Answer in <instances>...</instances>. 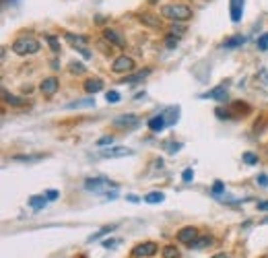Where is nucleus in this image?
<instances>
[{"mask_svg": "<svg viewBox=\"0 0 268 258\" xmlns=\"http://www.w3.org/2000/svg\"><path fill=\"white\" fill-rule=\"evenodd\" d=\"M221 192H225V184L221 180H217L215 184H212V194H221Z\"/></svg>", "mask_w": 268, "mask_h": 258, "instance_id": "obj_34", "label": "nucleus"}, {"mask_svg": "<svg viewBox=\"0 0 268 258\" xmlns=\"http://www.w3.org/2000/svg\"><path fill=\"white\" fill-rule=\"evenodd\" d=\"M136 19L141 21L143 25L151 27V29H161V27H163L161 17H159V15H153V13H138V15H136Z\"/></svg>", "mask_w": 268, "mask_h": 258, "instance_id": "obj_9", "label": "nucleus"}, {"mask_svg": "<svg viewBox=\"0 0 268 258\" xmlns=\"http://www.w3.org/2000/svg\"><path fill=\"white\" fill-rule=\"evenodd\" d=\"M178 40L180 38H175V35L167 33V38H165V48H167V50H175V48H178Z\"/></svg>", "mask_w": 268, "mask_h": 258, "instance_id": "obj_33", "label": "nucleus"}, {"mask_svg": "<svg viewBox=\"0 0 268 258\" xmlns=\"http://www.w3.org/2000/svg\"><path fill=\"white\" fill-rule=\"evenodd\" d=\"M244 0H229V15H231V21L239 23L244 17Z\"/></svg>", "mask_w": 268, "mask_h": 258, "instance_id": "obj_13", "label": "nucleus"}, {"mask_svg": "<svg viewBox=\"0 0 268 258\" xmlns=\"http://www.w3.org/2000/svg\"><path fill=\"white\" fill-rule=\"evenodd\" d=\"M210 258H229L225 252H219V254H215V256H210Z\"/></svg>", "mask_w": 268, "mask_h": 258, "instance_id": "obj_45", "label": "nucleus"}, {"mask_svg": "<svg viewBox=\"0 0 268 258\" xmlns=\"http://www.w3.org/2000/svg\"><path fill=\"white\" fill-rule=\"evenodd\" d=\"M159 252V246L155 242H143L132 248V258H151Z\"/></svg>", "mask_w": 268, "mask_h": 258, "instance_id": "obj_6", "label": "nucleus"}, {"mask_svg": "<svg viewBox=\"0 0 268 258\" xmlns=\"http://www.w3.org/2000/svg\"><path fill=\"white\" fill-rule=\"evenodd\" d=\"M64 40H66L68 43H72V45H77V48H85V45L89 43L87 35H75L70 31H64Z\"/></svg>", "mask_w": 268, "mask_h": 258, "instance_id": "obj_17", "label": "nucleus"}, {"mask_svg": "<svg viewBox=\"0 0 268 258\" xmlns=\"http://www.w3.org/2000/svg\"><path fill=\"white\" fill-rule=\"evenodd\" d=\"M109 188H118V184L107 178H87L85 180V190L93 192V194H103Z\"/></svg>", "mask_w": 268, "mask_h": 258, "instance_id": "obj_3", "label": "nucleus"}, {"mask_svg": "<svg viewBox=\"0 0 268 258\" xmlns=\"http://www.w3.org/2000/svg\"><path fill=\"white\" fill-rule=\"evenodd\" d=\"M242 161L246 163V165H258V155H254V153H249V151H246L244 155H242Z\"/></svg>", "mask_w": 268, "mask_h": 258, "instance_id": "obj_28", "label": "nucleus"}, {"mask_svg": "<svg viewBox=\"0 0 268 258\" xmlns=\"http://www.w3.org/2000/svg\"><path fill=\"white\" fill-rule=\"evenodd\" d=\"M155 2H159V0H149V4H155Z\"/></svg>", "mask_w": 268, "mask_h": 258, "instance_id": "obj_47", "label": "nucleus"}, {"mask_svg": "<svg viewBox=\"0 0 268 258\" xmlns=\"http://www.w3.org/2000/svg\"><path fill=\"white\" fill-rule=\"evenodd\" d=\"M151 75V68H144V70H138V72H134V75H128V77H124V85H136V83H143L146 77Z\"/></svg>", "mask_w": 268, "mask_h": 258, "instance_id": "obj_16", "label": "nucleus"}, {"mask_svg": "<svg viewBox=\"0 0 268 258\" xmlns=\"http://www.w3.org/2000/svg\"><path fill=\"white\" fill-rule=\"evenodd\" d=\"M11 159L19 161V163H38V161L45 159V155H41V153H38V155H13Z\"/></svg>", "mask_w": 268, "mask_h": 258, "instance_id": "obj_22", "label": "nucleus"}, {"mask_svg": "<svg viewBox=\"0 0 268 258\" xmlns=\"http://www.w3.org/2000/svg\"><path fill=\"white\" fill-rule=\"evenodd\" d=\"M105 196H107V200H116L118 192H116V190H114V192H109V190H107V192H105Z\"/></svg>", "mask_w": 268, "mask_h": 258, "instance_id": "obj_43", "label": "nucleus"}, {"mask_svg": "<svg viewBox=\"0 0 268 258\" xmlns=\"http://www.w3.org/2000/svg\"><path fill=\"white\" fill-rule=\"evenodd\" d=\"M134 68H136L134 58L126 56V54H122V56L114 58V62H112V70L116 72V75H126V72H132Z\"/></svg>", "mask_w": 268, "mask_h": 258, "instance_id": "obj_4", "label": "nucleus"}, {"mask_svg": "<svg viewBox=\"0 0 268 258\" xmlns=\"http://www.w3.org/2000/svg\"><path fill=\"white\" fill-rule=\"evenodd\" d=\"M120 99H122V95H120L118 91H114V89L105 93V101H107V104H120Z\"/></svg>", "mask_w": 268, "mask_h": 258, "instance_id": "obj_31", "label": "nucleus"}, {"mask_svg": "<svg viewBox=\"0 0 268 258\" xmlns=\"http://www.w3.org/2000/svg\"><path fill=\"white\" fill-rule=\"evenodd\" d=\"M58 196H60L58 190H48V192H45V198H48V200H58Z\"/></svg>", "mask_w": 268, "mask_h": 258, "instance_id": "obj_40", "label": "nucleus"}, {"mask_svg": "<svg viewBox=\"0 0 268 258\" xmlns=\"http://www.w3.org/2000/svg\"><path fill=\"white\" fill-rule=\"evenodd\" d=\"M68 66H70L68 70L72 72V75H85V72H87V66H85V64H82V62H77V60H72Z\"/></svg>", "mask_w": 268, "mask_h": 258, "instance_id": "obj_25", "label": "nucleus"}, {"mask_svg": "<svg viewBox=\"0 0 268 258\" xmlns=\"http://www.w3.org/2000/svg\"><path fill=\"white\" fill-rule=\"evenodd\" d=\"M82 89L87 91L89 95H95V93H99L101 89H103V81H101L99 77H93V79H87L85 83H82Z\"/></svg>", "mask_w": 268, "mask_h": 258, "instance_id": "obj_14", "label": "nucleus"}, {"mask_svg": "<svg viewBox=\"0 0 268 258\" xmlns=\"http://www.w3.org/2000/svg\"><path fill=\"white\" fill-rule=\"evenodd\" d=\"M210 244H212V237L210 236H198L190 244V248H192V250H205V248H208Z\"/></svg>", "mask_w": 268, "mask_h": 258, "instance_id": "obj_21", "label": "nucleus"}, {"mask_svg": "<svg viewBox=\"0 0 268 258\" xmlns=\"http://www.w3.org/2000/svg\"><path fill=\"white\" fill-rule=\"evenodd\" d=\"M217 116H219L221 120H225V118L229 120V118H231V112H227V109H221V108H217Z\"/></svg>", "mask_w": 268, "mask_h": 258, "instance_id": "obj_41", "label": "nucleus"}, {"mask_svg": "<svg viewBox=\"0 0 268 258\" xmlns=\"http://www.w3.org/2000/svg\"><path fill=\"white\" fill-rule=\"evenodd\" d=\"M85 108H95V99L87 97V99H77V101L66 104V109H85Z\"/></svg>", "mask_w": 268, "mask_h": 258, "instance_id": "obj_18", "label": "nucleus"}, {"mask_svg": "<svg viewBox=\"0 0 268 258\" xmlns=\"http://www.w3.org/2000/svg\"><path fill=\"white\" fill-rule=\"evenodd\" d=\"M45 202H48V198H45V194H43V196L35 194V196H31V198H29V207H31L33 211H41V209L45 207Z\"/></svg>", "mask_w": 268, "mask_h": 258, "instance_id": "obj_23", "label": "nucleus"}, {"mask_svg": "<svg viewBox=\"0 0 268 258\" xmlns=\"http://www.w3.org/2000/svg\"><path fill=\"white\" fill-rule=\"evenodd\" d=\"M134 151L128 149V147H112V149H101V157L103 159H118V157H128V155H132Z\"/></svg>", "mask_w": 268, "mask_h": 258, "instance_id": "obj_8", "label": "nucleus"}, {"mask_svg": "<svg viewBox=\"0 0 268 258\" xmlns=\"http://www.w3.org/2000/svg\"><path fill=\"white\" fill-rule=\"evenodd\" d=\"M11 50L17 54V56H33L41 50V43L33 38V35H19L13 43H11Z\"/></svg>", "mask_w": 268, "mask_h": 258, "instance_id": "obj_2", "label": "nucleus"}, {"mask_svg": "<svg viewBox=\"0 0 268 258\" xmlns=\"http://www.w3.org/2000/svg\"><path fill=\"white\" fill-rule=\"evenodd\" d=\"M256 209H258V211H268V200H264V202H258Z\"/></svg>", "mask_w": 268, "mask_h": 258, "instance_id": "obj_42", "label": "nucleus"}, {"mask_svg": "<svg viewBox=\"0 0 268 258\" xmlns=\"http://www.w3.org/2000/svg\"><path fill=\"white\" fill-rule=\"evenodd\" d=\"M256 184L258 186H262V188H268V176L266 173H260V176L256 178Z\"/></svg>", "mask_w": 268, "mask_h": 258, "instance_id": "obj_37", "label": "nucleus"}, {"mask_svg": "<svg viewBox=\"0 0 268 258\" xmlns=\"http://www.w3.org/2000/svg\"><path fill=\"white\" fill-rule=\"evenodd\" d=\"M45 42L50 43V48H52V52H54V54H60V42H58V38H56V35H52V33H45Z\"/></svg>", "mask_w": 268, "mask_h": 258, "instance_id": "obj_26", "label": "nucleus"}, {"mask_svg": "<svg viewBox=\"0 0 268 258\" xmlns=\"http://www.w3.org/2000/svg\"><path fill=\"white\" fill-rule=\"evenodd\" d=\"M126 200H128V202H138L141 198H138V196H134V194H128V196H126Z\"/></svg>", "mask_w": 268, "mask_h": 258, "instance_id": "obj_44", "label": "nucleus"}, {"mask_svg": "<svg viewBox=\"0 0 268 258\" xmlns=\"http://www.w3.org/2000/svg\"><path fill=\"white\" fill-rule=\"evenodd\" d=\"M58 89H60V81L56 77H48V79H43L41 81V85H40V91L43 93V97H54L58 93Z\"/></svg>", "mask_w": 268, "mask_h": 258, "instance_id": "obj_7", "label": "nucleus"}, {"mask_svg": "<svg viewBox=\"0 0 268 258\" xmlns=\"http://www.w3.org/2000/svg\"><path fill=\"white\" fill-rule=\"evenodd\" d=\"M2 97H4V104H6V106H11V108H23V106L27 104V99H25V97H19V95L8 93L6 89H2Z\"/></svg>", "mask_w": 268, "mask_h": 258, "instance_id": "obj_15", "label": "nucleus"}, {"mask_svg": "<svg viewBox=\"0 0 268 258\" xmlns=\"http://www.w3.org/2000/svg\"><path fill=\"white\" fill-rule=\"evenodd\" d=\"M165 126H167V120H165V116H163V114H159V116H153V118L149 120V128H151L153 132H161Z\"/></svg>", "mask_w": 268, "mask_h": 258, "instance_id": "obj_19", "label": "nucleus"}, {"mask_svg": "<svg viewBox=\"0 0 268 258\" xmlns=\"http://www.w3.org/2000/svg\"><path fill=\"white\" fill-rule=\"evenodd\" d=\"M262 223H268V217H266V219H264V221H262Z\"/></svg>", "mask_w": 268, "mask_h": 258, "instance_id": "obj_48", "label": "nucleus"}, {"mask_svg": "<svg viewBox=\"0 0 268 258\" xmlns=\"http://www.w3.org/2000/svg\"><path fill=\"white\" fill-rule=\"evenodd\" d=\"M184 33H186V27L180 25V23H175V25L169 27V35H175V38H182Z\"/></svg>", "mask_w": 268, "mask_h": 258, "instance_id": "obj_30", "label": "nucleus"}, {"mask_svg": "<svg viewBox=\"0 0 268 258\" xmlns=\"http://www.w3.org/2000/svg\"><path fill=\"white\" fill-rule=\"evenodd\" d=\"M161 17L171 23H186L194 17V11H192V6L184 4V2H169L161 8Z\"/></svg>", "mask_w": 268, "mask_h": 258, "instance_id": "obj_1", "label": "nucleus"}, {"mask_svg": "<svg viewBox=\"0 0 268 258\" xmlns=\"http://www.w3.org/2000/svg\"><path fill=\"white\" fill-rule=\"evenodd\" d=\"M52 68H56V70L60 68V64H58V60H52Z\"/></svg>", "mask_w": 268, "mask_h": 258, "instance_id": "obj_46", "label": "nucleus"}, {"mask_svg": "<svg viewBox=\"0 0 268 258\" xmlns=\"http://www.w3.org/2000/svg\"><path fill=\"white\" fill-rule=\"evenodd\" d=\"M114 143V136L107 134V136H101V139L97 141V147H105V145H112Z\"/></svg>", "mask_w": 268, "mask_h": 258, "instance_id": "obj_36", "label": "nucleus"}, {"mask_svg": "<svg viewBox=\"0 0 268 258\" xmlns=\"http://www.w3.org/2000/svg\"><path fill=\"white\" fill-rule=\"evenodd\" d=\"M165 200V194L163 192H149V194L144 196V202H149V205H159V202Z\"/></svg>", "mask_w": 268, "mask_h": 258, "instance_id": "obj_24", "label": "nucleus"}, {"mask_svg": "<svg viewBox=\"0 0 268 258\" xmlns=\"http://www.w3.org/2000/svg\"><path fill=\"white\" fill-rule=\"evenodd\" d=\"M244 43H246L244 35H231V38H227L223 42V48L225 50H235V48H239V45H244Z\"/></svg>", "mask_w": 268, "mask_h": 258, "instance_id": "obj_20", "label": "nucleus"}, {"mask_svg": "<svg viewBox=\"0 0 268 258\" xmlns=\"http://www.w3.org/2000/svg\"><path fill=\"white\" fill-rule=\"evenodd\" d=\"M200 99H215V101H227L229 95H227V85H219L215 89L206 91V93H202Z\"/></svg>", "mask_w": 268, "mask_h": 258, "instance_id": "obj_11", "label": "nucleus"}, {"mask_svg": "<svg viewBox=\"0 0 268 258\" xmlns=\"http://www.w3.org/2000/svg\"><path fill=\"white\" fill-rule=\"evenodd\" d=\"M112 124L116 128H122V130H132V128H136L138 124H141V118H138L136 114H120L112 120Z\"/></svg>", "mask_w": 268, "mask_h": 258, "instance_id": "obj_5", "label": "nucleus"}, {"mask_svg": "<svg viewBox=\"0 0 268 258\" xmlns=\"http://www.w3.org/2000/svg\"><path fill=\"white\" fill-rule=\"evenodd\" d=\"M114 229H116V225H109V227H103V229H99V232H97V234H93V236H91V237H89V242H97V239H99V237H103L105 234H109V232H114Z\"/></svg>", "mask_w": 268, "mask_h": 258, "instance_id": "obj_29", "label": "nucleus"}, {"mask_svg": "<svg viewBox=\"0 0 268 258\" xmlns=\"http://www.w3.org/2000/svg\"><path fill=\"white\" fill-rule=\"evenodd\" d=\"M196 237H198V229H196V227H192V225L182 227L180 232H178V242H180V244H186V246H190V244H192Z\"/></svg>", "mask_w": 268, "mask_h": 258, "instance_id": "obj_10", "label": "nucleus"}, {"mask_svg": "<svg viewBox=\"0 0 268 258\" xmlns=\"http://www.w3.org/2000/svg\"><path fill=\"white\" fill-rule=\"evenodd\" d=\"M256 45H258V50L260 52H268V33H262L260 38H258Z\"/></svg>", "mask_w": 268, "mask_h": 258, "instance_id": "obj_32", "label": "nucleus"}, {"mask_svg": "<svg viewBox=\"0 0 268 258\" xmlns=\"http://www.w3.org/2000/svg\"><path fill=\"white\" fill-rule=\"evenodd\" d=\"M182 180H184V182H192V180H194V172H192L190 168H188V170H184Z\"/></svg>", "mask_w": 268, "mask_h": 258, "instance_id": "obj_38", "label": "nucleus"}, {"mask_svg": "<svg viewBox=\"0 0 268 258\" xmlns=\"http://www.w3.org/2000/svg\"><path fill=\"white\" fill-rule=\"evenodd\" d=\"M118 244H120V239L109 237V239H105V242H103V248H107V250H109V248H114V246H118Z\"/></svg>", "mask_w": 268, "mask_h": 258, "instance_id": "obj_39", "label": "nucleus"}, {"mask_svg": "<svg viewBox=\"0 0 268 258\" xmlns=\"http://www.w3.org/2000/svg\"><path fill=\"white\" fill-rule=\"evenodd\" d=\"M103 40L109 42V45H116V48H126V40L116 29H103Z\"/></svg>", "mask_w": 268, "mask_h": 258, "instance_id": "obj_12", "label": "nucleus"}, {"mask_svg": "<svg viewBox=\"0 0 268 258\" xmlns=\"http://www.w3.org/2000/svg\"><path fill=\"white\" fill-rule=\"evenodd\" d=\"M163 258H182V256H180V250H178V248L169 244V246L163 248Z\"/></svg>", "mask_w": 268, "mask_h": 258, "instance_id": "obj_27", "label": "nucleus"}, {"mask_svg": "<svg viewBox=\"0 0 268 258\" xmlns=\"http://www.w3.org/2000/svg\"><path fill=\"white\" fill-rule=\"evenodd\" d=\"M165 147H167V153H178L180 147H182V143H173V141H169V143H165Z\"/></svg>", "mask_w": 268, "mask_h": 258, "instance_id": "obj_35", "label": "nucleus"}]
</instances>
